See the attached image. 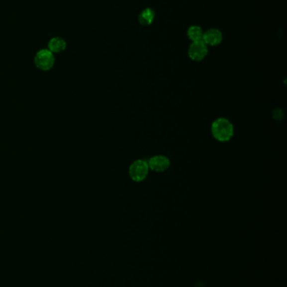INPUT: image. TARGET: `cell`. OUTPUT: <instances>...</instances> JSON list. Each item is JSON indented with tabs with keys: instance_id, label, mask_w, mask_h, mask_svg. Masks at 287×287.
Listing matches in <instances>:
<instances>
[{
	"instance_id": "6da1fadb",
	"label": "cell",
	"mask_w": 287,
	"mask_h": 287,
	"mask_svg": "<svg viewBox=\"0 0 287 287\" xmlns=\"http://www.w3.org/2000/svg\"><path fill=\"white\" fill-rule=\"evenodd\" d=\"M211 136L221 143L228 142L234 136V126L229 119L220 117L215 119L211 126Z\"/></svg>"
},
{
	"instance_id": "7a4b0ae2",
	"label": "cell",
	"mask_w": 287,
	"mask_h": 287,
	"mask_svg": "<svg viewBox=\"0 0 287 287\" xmlns=\"http://www.w3.org/2000/svg\"><path fill=\"white\" fill-rule=\"evenodd\" d=\"M150 169L148 161L145 160H136L129 166V176L135 182H142L147 179Z\"/></svg>"
},
{
	"instance_id": "3957f363",
	"label": "cell",
	"mask_w": 287,
	"mask_h": 287,
	"mask_svg": "<svg viewBox=\"0 0 287 287\" xmlns=\"http://www.w3.org/2000/svg\"><path fill=\"white\" fill-rule=\"evenodd\" d=\"M34 63L36 68L41 71H49L55 64L54 54L48 49H42L36 54Z\"/></svg>"
},
{
	"instance_id": "277c9868",
	"label": "cell",
	"mask_w": 287,
	"mask_h": 287,
	"mask_svg": "<svg viewBox=\"0 0 287 287\" xmlns=\"http://www.w3.org/2000/svg\"><path fill=\"white\" fill-rule=\"evenodd\" d=\"M148 161V166L150 171H154L157 173H163L168 171L171 165L169 157L164 154H156L153 155Z\"/></svg>"
},
{
	"instance_id": "5b68a950",
	"label": "cell",
	"mask_w": 287,
	"mask_h": 287,
	"mask_svg": "<svg viewBox=\"0 0 287 287\" xmlns=\"http://www.w3.org/2000/svg\"><path fill=\"white\" fill-rule=\"evenodd\" d=\"M208 54V46L203 41H194L190 46L188 56L194 62H200Z\"/></svg>"
},
{
	"instance_id": "8992f818",
	"label": "cell",
	"mask_w": 287,
	"mask_h": 287,
	"mask_svg": "<svg viewBox=\"0 0 287 287\" xmlns=\"http://www.w3.org/2000/svg\"><path fill=\"white\" fill-rule=\"evenodd\" d=\"M223 40V35L222 32L217 29H209L204 32L202 41L207 46H215L222 43Z\"/></svg>"
},
{
	"instance_id": "52a82bcc",
	"label": "cell",
	"mask_w": 287,
	"mask_h": 287,
	"mask_svg": "<svg viewBox=\"0 0 287 287\" xmlns=\"http://www.w3.org/2000/svg\"><path fill=\"white\" fill-rule=\"evenodd\" d=\"M66 47H67V43L61 37L52 38L48 42V50L53 54L63 52L66 49Z\"/></svg>"
},
{
	"instance_id": "ba28073f",
	"label": "cell",
	"mask_w": 287,
	"mask_h": 287,
	"mask_svg": "<svg viewBox=\"0 0 287 287\" xmlns=\"http://www.w3.org/2000/svg\"><path fill=\"white\" fill-rule=\"evenodd\" d=\"M155 19V12L152 8H145L140 13L138 21L143 26H148L153 23Z\"/></svg>"
},
{
	"instance_id": "9c48e42d",
	"label": "cell",
	"mask_w": 287,
	"mask_h": 287,
	"mask_svg": "<svg viewBox=\"0 0 287 287\" xmlns=\"http://www.w3.org/2000/svg\"><path fill=\"white\" fill-rule=\"evenodd\" d=\"M187 35L190 40L194 42V41H202L204 31L202 29L198 26V25H192L187 30Z\"/></svg>"
}]
</instances>
